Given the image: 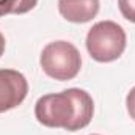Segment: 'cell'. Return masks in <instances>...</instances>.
<instances>
[{
	"label": "cell",
	"mask_w": 135,
	"mask_h": 135,
	"mask_svg": "<svg viewBox=\"0 0 135 135\" xmlns=\"http://www.w3.org/2000/svg\"><path fill=\"white\" fill-rule=\"evenodd\" d=\"M94 135H98V134H94Z\"/></svg>",
	"instance_id": "30bf717a"
},
{
	"label": "cell",
	"mask_w": 135,
	"mask_h": 135,
	"mask_svg": "<svg viewBox=\"0 0 135 135\" xmlns=\"http://www.w3.org/2000/svg\"><path fill=\"white\" fill-rule=\"evenodd\" d=\"M38 0H0V17L6 14H25L36 6Z\"/></svg>",
	"instance_id": "8992f818"
},
{
	"label": "cell",
	"mask_w": 135,
	"mask_h": 135,
	"mask_svg": "<svg viewBox=\"0 0 135 135\" xmlns=\"http://www.w3.org/2000/svg\"><path fill=\"white\" fill-rule=\"evenodd\" d=\"M39 63L49 77L65 82L77 77L82 68V57L74 44L68 41H54L42 49Z\"/></svg>",
	"instance_id": "3957f363"
},
{
	"label": "cell",
	"mask_w": 135,
	"mask_h": 135,
	"mask_svg": "<svg viewBox=\"0 0 135 135\" xmlns=\"http://www.w3.org/2000/svg\"><path fill=\"white\" fill-rule=\"evenodd\" d=\"M3 52H5V38H3V35L0 33V57L3 55Z\"/></svg>",
	"instance_id": "9c48e42d"
},
{
	"label": "cell",
	"mask_w": 135,
	"mask_h": 135,
	"mask_svg": "<svg viewBox=\"0 0 135 135\" xmlns=\"http://www.w3.org/2000/svg\"><path fill=\"white\" fill-rule=\"evenodd\" d=\"M126 107H127V112H129L131 118L135 121V86L129 91V94L126 98Z\"/></svg>",
	"instance_id": "ba28073f"
},
{
	"label": "cell",
	"mask_w": 135,
	"mask_h": 135,
	"mask_svg": "<svg viewBox=\"0 0 135 135\" xmlns=\"http://www.w3.org/2000/svg\"><path fill=\"white\" fill-rule=\"evenodd\" d=\"M94 113L93 98L80 88H69L61 93L46 94L35 105L36 119L46 127L75 132L91 123Z\"/></svg>",
	"instance_id": "6da1fadb"
},
{
	"label": "cell",
	"mask_w": 135,
	"mask_h": 135,
	"mask_svg": "<svg viewBox=\"0 0 135 135\" xmlns=\"http://www.w3.org/2000/svg\"><path fill=\"white\" fill-rule=\"evenodd\" d=\"M118 6L124 19L135 22V0H118Z\"/></svg>",
	"instance_id": "52a82bcc"
},
{
	"label": "cell",
	"mask_w": 135,
	"mask_h": 135,
	"mask_svg": "<svg viewBox=\"0 0 135 135\" xmlns=\"http://www.w3.org/2000/svg\"><path fill=\"white\" fill-rule=\"evenodd\" d=\"M99 0H58L60 14L74 24L90 22L99 13Z\"/></svg>",
	"instance_id": "5b68a950"
},
{
	"label": "cell",
	"mask_w": 135,
	"mask_h": 135,
	"mask_svg": "<svg viewBox=\"0 0 135 135\" xmlns=\"http://www.w3.org/2000/svg\"><path fill=\"white\" fill-rule=\"evenodd\" d=\"M28 93L24 74L16 69H0V113L21 105Z\"/></svg>",
	"instance_id": "277c9868"
},
{
	"label": "cell",
	"mask_w": 135,
	"mask_h": 135,
	"mask_svg": "<svg viewBox=\"0 0 135 135\" xmlns=\"http://www.w3.org/2000/svg\"><path fill=\"white\" fill-rule=\"evenodd\" d=\"M126 32L113 21H101L94 24L86 35L88 54L99 63L118 60L126 49Z\"/></svg>",
	"instance_id": "7a4b0ae2"
}]
</instances>
